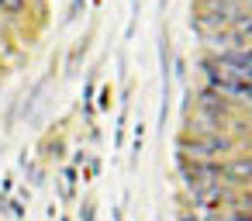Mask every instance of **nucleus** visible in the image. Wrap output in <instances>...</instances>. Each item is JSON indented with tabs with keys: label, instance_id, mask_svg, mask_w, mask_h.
Returning a JSON list of instances; mask_svg holds the SVG:
<instances>
[{
	"label": "nucleus",
	"instance_id": "1",
	"mask_svg": "<svg viewBox=\"0 0 252 221\" xmlns=\"http://www.w3.org/2000/svg\"><path fill=\"white\" fill-rule=\"evenodd\" d=\"M218 173H221V187H252V156L218 162Z\"/></svg>",
	"mask_w": 252,
	"mask_h": 221
},
{
	"label": "nucleus",
	"instance_id": "2",
	"mask_svg": "<svg viewBox=\"0 0 252 221\" xmlns=\"http://www.w3.org/2000/svg\"><path fill=\"white\" fill-rule=\"evenodd\" d=\"M0 11H4V14H21L25 0H0Z\"/></svg>",
	"mask_w": 252,
	"mask_h": 221
},
{
	"label": "nucleus",
	"instance_id": "3",
	"mask_svg": "<svg viewBox=\"0 0 252 221\" xmlns=\"http://www.w3.org/2000/svg\"><path fill=\"white\" fill-rule=\"evenodd\" d=\"M224 221H252V211H228Z\"/></svg>",
	"mask_w": 252,
	"mask_h": 221
}]
</instances>
